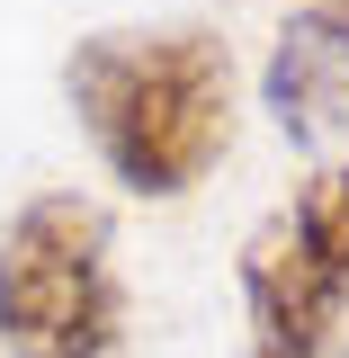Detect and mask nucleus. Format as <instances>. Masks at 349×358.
<instances>
[{
	"mask_svg": "<svg viewBox=\"0 0 349 358\" xmlns=\"http://www.w3.org/2000/svg\"><path fill=\"white\" fill-rule=\"evenodd\" d=\"M242 305L260 322V350L269 358H322L332 331H341V287L305 260V242L287 233V215H269L242 251Z\"/></svg>",
	"mask_w": 349,
	"mask_h": 358,
	"instance_id": "obj_3",
	"label": "nucleus"
},
{
	"mask_svg": "<svg viewBox=\"0 0 349 358\" xmlns=\"http://www.w3.org/2000/svg\"><path fill=\"white\" fill-rule=\"evenodd\" d=\"M63 90L134 197H188L233 143V54L206 27H99L72 45Z\"/></svg>",
	"mask_w": 349,
	"mask_h": 358,
	"instance_id": "obj_1",
	"label": "nucleus"
},
{
	"mask_svg": "<svg viewBox=\"0 0 349 358\" xmlns=\"http://www.w3.org/2000/svg\"><path fill=\"white\" fill-rule=\"evenodd\" d=\"M269 117L296 143H322V134L349 126V0H313L278 27V45H269Z\"/></svg>",
	"mask_w": 349,
	"mask_h": 358,
	"instance_id": "obj_4",
	"label": "nucleus"
},
{
	"mask_svg": "<svg viewBox=\"0 0 349 358\" xmlns=\"http://www.w3.org/2000/svg\"><path fill=\"white\" fill-rule=\"evenodd\" d=\"M0 341L9 358H117L126 287L108 260V215L45 188L0 224Z\"/></svg>",
	"mask_w": 349,
	"mask_h": 358,
	"instance_id": "obj_2",
	"label": "nucleus"
},
{
	"mask_svg": "<svg viewBox=\"0 0 349 358\" xmlns=\"http://www.w3.org/2000/svg\"><path fill=\"white\" fill-rule=\"evenodd\" d=\"M287 233L305 242V260L349 296V171H313L305 197H296V215H287Z\"/></svg>",
	"mask_w": 349,
	"mask_h": 358,
	"instance_id": "obj_5",
	"label": "nucleus"
},
{
	"mask_svg": "<svg viewBox=\"0 0 349 358\" xmlns=\"http://www.w3.org/2000/svg\"><path fill=\"white\" fill-rule=\"evenodd\" d=\"M251 358H269V350H251Z\"/></svg>",
	"mask_w": 349,
	"mask_h": 358,
	"instance_id": "obj_6",
	"label": "nucleus"
}]
</instances>
